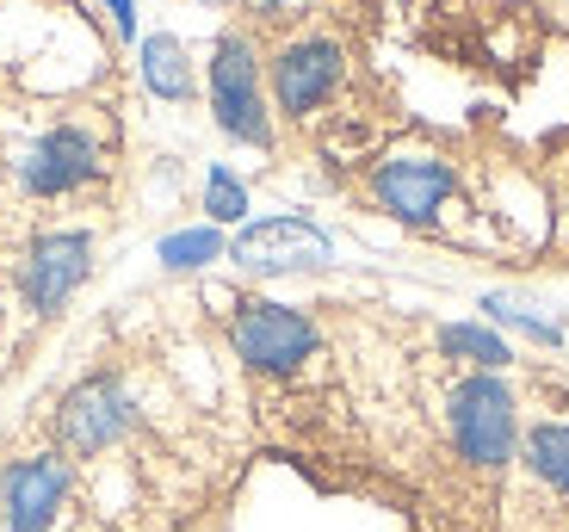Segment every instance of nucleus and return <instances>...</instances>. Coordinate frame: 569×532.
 I'll use <instances>...</instances> for the list:
<instances>
[{
	"instance_id": "3",
	"label": "nucleus",
	"mask_w": 569,
	"mask_h": 532,
	"mask_svg": "<svg viewBox=\"0 0 569 532\" xmlns=\"http://www.w3.org/2000/svg\"><path fill=\"white\" fill-rule=\"evenodd\" d=\"M223 329H229V353L242 360V372L254 384H298L322 360V322L298 303L236 298Z\"/></svg>"
},
{
	"instance_id": "2",
	"label": "nucleus",
	"mask_w": 569,
	"mask_h": 532,
	"mask_svg": "<svg viewBox=\"0 0 569 532\" xmlns=\"http://www.w3.org/2000/svg\"><path fill=\"white\" fill-rule=\"evenodd\" d=\"M501 532H569V390L520 415V452L501 483Z\"/></svg>"
},
{
	"instance_id": "17",
	"label": "nucleus",
	"mask_w": 569,
	"mask_h": 532,
	"mask_svg": "<svg viewBox=\"0 0 569 532\" xmlns=\"http://www.w3.org/2000/svg\"><path fill=\"white\" fill-rule=\"evenodd\" d=\"M248 13H254V19H279L284 0H248Z\"/></svg>"
},
{
	"instance_id": "13",
	"label": "nucleus",
	"mask_w": 569,
	"mask_h": 532,
	"mask_svg": "<svg viewBox=\"0 0 569 532\" xmlns=\"http://www.w3.org/2000/svg\"><path fill=\"white\" fill-rule=\"evenodd\" d=\"M433 341L446 360H465L470 372H508L513 365V347L489 329H470V322H446V329H433Z\"/></svg>"
},
{
	"instance_id": "15",
	"label": "nucleus",
	"mask_w": 569,
	"mask_h": 532,
	"mask_svg": "<svg viewBox=\"0 0 569 532\" xmlns=\"http://www.w3.org/2000/svg\"><path fill=\"white\" fill-rule=\"evenodd\" d=\"M223 254V235L217 230H180L161 242V267H173V273H192V267H211V260Z\"/></svg>"
},
{
	"instance_id": "14",
	"label": "nucleus",
	"mask_w": 569,
	"mask_h": 532,
	"mask_svg": "<svg viewBox=\"0 0 569 532\" xmlns=\"http://www.w3.org/2000/svg\"><path fill=\"white\" fill-rule=\"evenodd\" d=\"M204 217H211V223H242L248 217V187L223 168V161L204 173Z\"/></svg>"
},
{
	"instance_id": "4",
	"label": "nucleus",
	"mask_w": 569,
	"mask_h": 532,
	"mask_svg": "<svg viewBox=\"0 0 569 532\" xmlns=\"http://www.w3.org/2000/svg\"><path fill=\"white\" fill-rule=\"evenodd\" d=\"M112 168V137L93 118H50L26 149H13V180L26 199H81Z\"/></svg>"
},
{
	"instance_id": "6",
	"label": "nucleus",
	"mask_w": 569,
	"mask_h": 532,
	"mask_svg": "<svg viewBox=\"0 0 569 532\" xmlns=\"http://www.w3.org/2000/svg\"><path fill=\"white\" fill-rule=\"evenodd\" d=\"M204 93H211V118L223 137L272 155L279 130H272V106H267V81H260V50L242 26L217 31L211 62H204Z\"/></svg>"
},
{
	"instance_id": "7",
	"label": "nucleus",
	"mask_w": 569,
	"mask_h": 532,
	"mask_svg": "<svg viewBox=\"0 0 569 532\" xmlns=\"http://www.w3.org/2000/svg\"><path fill=\"white\" fill-rule=\"evenodd\" d=\"M366 199L378 204L390 223L440 230L446 217H452V204L465 199V180H458V161L433 155V149H390V155L371 161Z\"/></svg>"
},
{
	"instance_id": "9",
	"label": "nucleus",
	"mask_w": 569,
	"mask_h": 532,
	"mask_svg": "<svg viewBox=\"0 0 569 532\" xmlns=\"http://www.w3.org/2000/svg\"><path fill=\"white\" fill-rule=\"evenodd\" d=\"M69 495H74V459H62L57 446L26 452L0 471V532H57Z\"/></svg>"
},
{
	"instance_id": "11",
	"label": "nucleus",
	"mask_w": 569,
	"mask_h": 532,
	"mask_svg": "<svg viewBox=\"0 0 569 532\" xmlns=\"http://www.w3.org/2000/svg\"><path fill=\"white\" fill-rule=\"evenodd\" d=\"M236 260L248 273H298V267H322L328 260V235L310 217H267V223H248L236 235Z\"/></svg>"
},
{
	"instance_id": "8",
	"label": "nucleus",
	"mask_w": 569,
	"mask_h": 532,
	"mask_svg": "<svg viewBox=\"0 0 569 532\" xmlns=\"http://www.w3.org/2000/svg\"><path fill=\"white\" fill-rule=\"evenodd\" d=\"M353 57L335 31H298L272 50V112L284 124H316V118L335 112Z\"/></svg>"
},
{
	"instance_id": "10",
	"label": "nucleus",
	"mask_w": 569,
	"mask_h": 532,
	"mask_svg": "<svg viewBox=\"0 0 569 532\" xmlns=\"http://www.w3.org/2000/svg\"><path fill=\"white\" fill-rule=\"evenodd\" d=\"M93 254H100L93 230H43L38 242L26 248V260H19V303H26L31 317L69 310V298L87 285V273H93Z\"/></svg>"
},
{
	"instance_id": "12",
	"label": "nucleus",
	"mask_w": 569,
	"mask_h": 532,
	"mask_svg": "<svg viewBox=\"0 0 569 532\" xmlns=\"http://www.w3.org/2000/svg\"><path fill=\"white\" fill-rule=\"evenodd\" d=\"M142 87H149L156 100H173V106H186L192 93H199V81H192V62H186V43L173 38V31L142 38Z\"/></svg>"
},
{
	"instance_id": "16",
	"label": "nucleus",
	"mask_w": 569,
	"mask_h": 532,
	"mask_svg": "<svg viewBox=\"0 0 569 532\" xmlns=\"http://www.w3.org/2000/svg\"><path fill=\"white\" fill-rule=\"evenodd\" d=\"M106 13H112V26H118V38H137V7L130 0H100Z\"/></svg>"
},
{
	"instance_id": "5",
	"label": "nucleus",
	"mask_w": 569,
	"mask_h": 532,
	"mask_svg": "<svg viewBox=\"0 0 569 532\" xmlns=\"http://www.w3.org/2000/svg\"><path fill=\"white\" fill-rule=\"evenodd\" d=\"M137 428H142V403H137V390H130V378L112 372V365L87 372L57 403V452L74 464L112 459L118 446L137 440Z\"/></svg>"
},
{
	"instance_id": "1",
	"label": "nucleus",
	"mask_w": 569,
	"mask_h": 532,
	"mask_svg": "<svg viewBox=\"0 0 569 532\" xmlns=\"http://www.w3.org/2000/svg\"><path fill=\"white\" fill-rule=\"evenodd\" d=\"M520 390L508 372H452L440 384V440L477 502L501 508V483L520 452Z\"/></svg>"
}]
</instances>
